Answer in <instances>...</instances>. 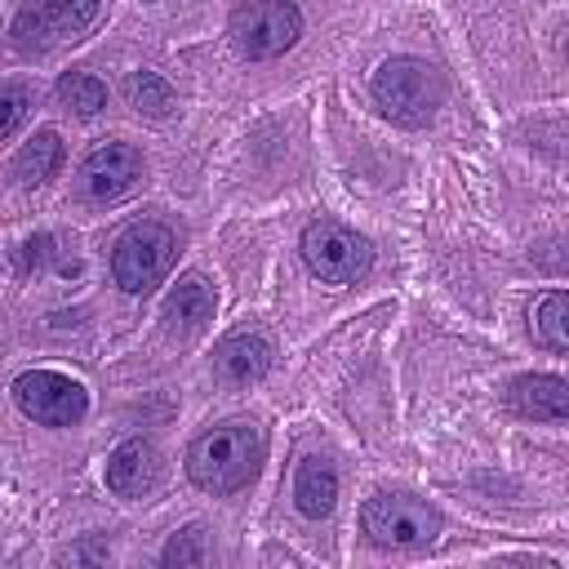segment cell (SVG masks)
Instances as JSON below:
<instances>
[{
	"label": "cell",
	"mask_w": 569,
	"mask_h": 569,
	"mask_svg": "<svg viewBox=\"0 0 569 569\" xmlns=\"http://www.w3.org/2000/svg\"><path fill=\"white\" fill-rule=\"evenodd\" d=\"M262 458H267V436L258 422H244V418H231V422H218L213 431L196 436L191 449H187V476L204 489V493H240L244 485H253V476L262 471Z\"/></svg>",
	"instance_id": "cell-1"
},
{
	"label": "cell",
	"mask_w": 569,
	"mask_h": 569,
	"mask_svg": "<svg viewBox=\"0 0 569 569\" xmlns=\"http://www.w3.org/2000/svg\"><path fill=\"white\" fill-rule=\"evenodd\" d=\"M369 89H373V102L382 107V116H391L396 124H427L445 98L440 71L422 58H409V53L387 58L373 71Z\"/></svg>",
	"instance_id": "cell-2"
},
{
	"label": "cell",
	"mask_w": 569,
	"mask_h": 569,
	"mask_svg": "<svg viewBox=\"0 0 569 569\" xmlns=\"http://www.w3.org/2000/svg\"><path fill=\"white\" fill-rule=\"evenodd\" d=\"M298 249H302L307 271L316 280H325V284H356L373 267V244L360 231H351L347 222H338V218L307 222Z\"/></svg>",
	"instance_id": "cell-3"
},
{
	"label": "cell",
	"mask_w": 569,
	"mask_h": 569,
	"mask_svg": "<svg viewBox=\"0 0 569 569\" xmlns=\"http://www.w3.org/2000/svg\"><path fill=\"white\" fill-rule=\"evenodd\" d=\"M173 258H178V236L164 222L142 218L120 231V240L111 249V276L124 293H147L169 276Z\"/></svg>",
	"instance_id": "cell-4"
},
{
	"label": "cell",
	"mask_w": 569,
	"mask_h": 569,
	"mask_svg": "<svg viewBox=\"0 0 569 569\" xmlns=\"http://www.w3.org/2000/svg\"><path fill=\"white\" fill-rule=\"evenodd\" d=\"M360 525L378 547L422 551L440 533V511L422 498H409V493H373L360 511Z\"/></svg>",
	"instance_id": "cell-5"
},
{
	"label": "cell",
	"mask_w": 569,
	"mask_h": 569,
	"mask_svg": "<svg viewBox=\"0 0 569 569\" xmlns=\"http://www.w3.org/2000/svg\"><path fill=\"white\" fill-rule=\"evenodd\" d=\"M302 36V13L293 0H244L231 13V44L249 62L280 58L298 44Z\"/></svg>",
	"instance_id": "cell-6"
},
{
	"label": "cell",
	"mask_w": 569,
	"mask_h": 569,
	"mask_svg": "<svg viewBox=\"0 0 569 569\" xmlns=\"http://www.w3.org/2000/svg\"><path fill=\"white\" fill-rule=\"evenodd\" d=\"M13 400L40 427H76L89 413V391L58 369H27L13 382Z\"/></svg>",
	"instance_id": "cell-7"
},
{
	"label": "cell",
	"mask_w": 569,
	"mask_h": 569,
	"mask_svg": "<svg viewBox=\"0 0 569 569\" xmlns=\"http://www.w3.org/2000/svg\"><path fill=\"white\" fill-rule=\"evenodd\" d=\"M98 13V0H22L9 36H13V49L18 53H44L53 49L58 40L84 31Z\"/></svg>",
	"instance_id": "cell-8"
},
{
	"label": "cell",
	"mask_w": 569,
	"mask_h": 569,
	"mask_svg": "<svg viewBox=\"0 0 569 569\" xmlns=\"http://www.w3.org/2000/svg\"><path fill=\"white\" fill-rule=\"evenodd\" d=\"M138 178H142V151L129 142H107L84 156V164L76 173V191L93 204H107V200H120L124 191H133Z\"/></svg>",
	"instance_id": "cell-9"
},
{
	"label": "cell",
	"mask_w": 569,
	"mask_h": 569,
	"mask_svg": "<svg viewBox=\"0 0 569 569\" xmlns=\"http://www.w3.org/2000/svg\"><path fill=\"white\" fill-rule=\"evenodd\" d=\"M156 480H160V449L147 436L116 445V453L107 458V489L120 498H142L147 489H156Z\"/></svg>",
	"instance_id": "cell-10"
},
{
	"label": "cell",
	"mask_w": 569,
	"mask_h": 569,
	"mask_svg": "<svg viewBox=\"0 0 569 569\" xmlns=\"http://www.w3.org/2000/svg\"><path fill=\"white\" fill-rule=\"evenodd\" d=\"M507 405L520 418H542V422H565L569 418V387L560 373H525L507 387Z\"/></svg>",
	"instance_id": "cell-11"
},
{
	"label": "cell",
	"mask_w": 569,
	"mask_h": 569,
	"mask_svg": "<svg viewBox=\"0 0 569 569\" xmlns=\"http://www.w3.org/2000/svg\"><path fill=\"white\" fill-rule=\"evenodd\" d=\"M271 356H276V351H271V342H267L262 333H231V338L218 342L213 369H218L222 382L244 387V382H258V378L271 369Z\"/></svg>",
	"instance_id": "cell-12"
},
{
	"label": "cell",
	"mask_w": 569,
	"mask_h": 569,
	"mask_svg": "<svg viewBox=\"0 0 569 569\" xmlns=\"http://www.w3.org/2000/svg\"><path fill=\"white\" fill-rule=\"evenodd\" d=\"M209 320H213V289H209L200 276H182V280L173 284V293L164 298V325H169V333L191 338V333H200Z\"/></svg>",
	"instance_id": "cell-13"
},
{
	"label": "cell",
	"mask_w": 569,
	"mask_h": 569,
	"mask_svg": "<svg viewBox=\"0 0 569 569\" xmlns=\"http://www.w3.org/2000/svg\"><path fill=\"white\" fill-rule=\"evenodd\" d=\"M293 502L311 520L329 516L333 502H338V471L325 458H302L298 471H293Z\"/></svg>",
	"instance_id": "cell-14"
},
{
	"label": "cell",
	"mask_w": 569,
	"mask_h": 569,
	"mask_svg": "<svg viewBox=\"0 0 569 569\" xmlns=\"http://www.w3.org/2000/svg\"><path fill=\"white\" fill-rule=\"evenodd\" d=\"M58 164H62V138L53 133V129H40L31 142H22V151L13 156V178L22 182V187H40V182H49L53 173H58Z\"/></svg>",
	"instance_id": "cell-15"
},
{
	"label": "cell",
	"mask_w": 569,
	"mask_h": 569,
	"mask_svg": "<svg viewBox=\"0 0 569 569\" xmlns=\"http://www.w3.org/2000/svg\"><path fill=\"white\" fill-rule=\"evenodd\" d=\"M529 329L547 351H569V298L560 289L542 293L529 311Z\"/></svg>",
	"instance_id": "cell-16"
},
{
	"label": "cell",
	"mask_w": 569,
	"mask_h": 569,
	"mask_svg": "<svg viewBox=\"0 0 569 569\" xmlns=\"http://www.w3.org/2000/svg\"><path fill=\"white\" fill-rule=\"evenodd\" d=\"M58 102L67 111H76V116H98L107 107V84L98 76H89V71H67L58 80Z\"/></svg>",
	"instance_id": "cell-17"
},
{
	"label": "cell",
	"mask_w": 569,
	"mask_h": 569,
	"mask_svg": "<svg viewBox=\"0 0 569 569\" xmlns=\"http://www.w3.org/2000/svg\"><path fill=\"white\" fill-rule=\"evenodd\" d=\"M124 93H129V102H133L142 116H151V120H164V116L173 111V89H169L156 71H133V76L124 80Z\"/></svg>",
	"instance_id": "cell-18"
},
{
	"label": "cell",
	"mask_w": 569,
	"mask_h": 569,
	"mask_svg": "<svg viewBox=\"0 0 569 569\" xmlns=\"http://www.w3.org/2000/svg\"><path fill=\"white\" fill-rule=\"evenodd\" d=\"M31 111V89L27 84H0V138H9Z\"/></svg>",
	"instance_id": "cell-19"
},
{
	"label": "cell",
	"mask_w": 569,
	"mask_h": 569,
	"mask_svg": "<svg viewBox=\"0 0 569 569\" xmlns=\"http://www.w3.org/2000/svg\"><path fill=\"white\" fill-rule=\"evenodd\" d=\"M204 547H200V529H182L178 538H169L164 547V565H200Z\"/></svg>",
	"instance_id": "cell-20"
},
{
	"label": "cell",
	"mask_w": 569,
	"mask_h": 569,
	"mask_svg": "<svg viewBox=\"0 0 569 569\" xmlns=\"http://www.w3.org/2000/svg\"><path fill=\"white\" fill-rule=\"evenodd\" d=\"M49 244H53L49 236H40V240H27V244H22V249H27V253H22V267H31V262H44V258H49Z\"/></svg>",
	"instance_id": "cell-21"
}]
</instances>
